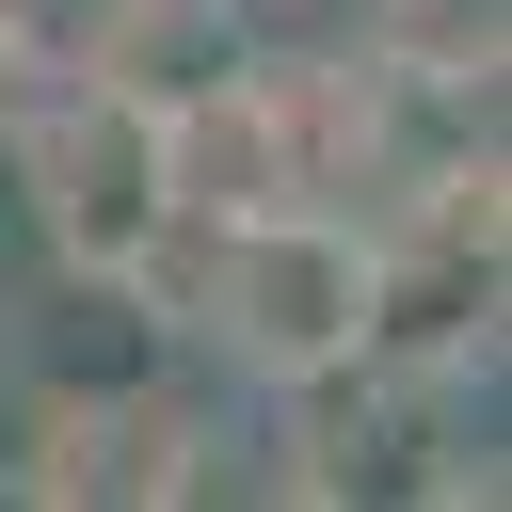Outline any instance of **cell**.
Returning a JSON list of instances; mask_svg holds the SVG:
<instances>
[{
    "label": "cell",
    "mask_w": 512,
    "mask_h": 512,
    "mask_svg": "<svg viewBox=\"0 0 512 512\" xmlns=\"http://www.w3.org/2000/svg\"><path fill=\"white\" fill-rule=\"evenodd\" d=\"M144 288L256 400L368 352V224L352 208H304V192H272V208H176V240L144 256Z\"/></svg>",
    "instance_id": "6da1fadb"
},
{
    "label": "cell",
    "mask_w": 512,
    "mask_h": 512,
    "mask_svg": "<svg viewBox=\"0 0 512 512\" xmlns=\"http://www.w3.org/2000/svg\"><path fill=\"white\" fill-rule=\"evenodd\" d=\"M0 128H16V176H32V240H48V256L144 272V256L176 240V112H160L128 64L48 80V96H16Z\"/></svg>",
    "instance_id": "7a4b0ae2"
},
{
    "label": "cell",
    "mask_w": 512,
    "mask_h": 512,
    "mask_svg": "<svg viewBox=\"0 0 512 512\" xmlns=\"http://www.w3.org/2000/svg\"><path fill=\"white\" fill-rule=\"evenodd\" d=\"M208 480H224V400H192L176 368L96 384V400H32V448L0 464V496H48V512H176Z\"/></svg>",
    "instance_id": "3957f363"
},
{
    "label": "cell",
    "mask_w": 512,
    "mask_h": 512,
    "mask_svg": "<svg viewBox=\"0 0 512 512\" xmlns=\"http://www.w3.org/2000/svg\"><path fill=\"white\" fill-rule=\"evenodd\" d=\"M16 368H32V400L144 384V368H176V304H160L144 272H80V256H48L32 320H16Z\"/></svg>",
    "instance_id": "277c9868"
},
{
    "label": "cell",
    "mask_w": 512,
    "mask_h": 512,
    "mask_svg": "<svg viewBox=\"0 0 512 512\" xmlns=\"http://www.w3.org/2000/svg\"><path fill=\"white\" fill-rule=\"evenodd\" d=\"M128 32H144V0H0V80L16 96L96 80V64H128Z\"/></svg>",
    "instance_id": "5b68a950"
}]
</instances>
